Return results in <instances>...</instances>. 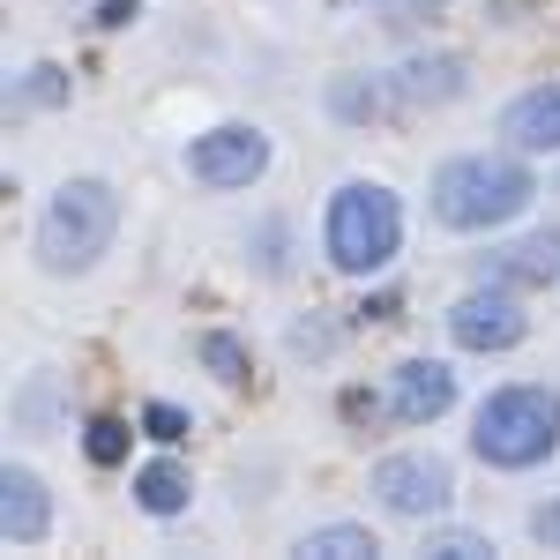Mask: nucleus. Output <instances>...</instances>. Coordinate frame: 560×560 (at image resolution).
<instances>
[{"label": "nucleus", "mask_w": 560, "mask_h": 560, "mask_svg": "<svg viewBox=\"0 0 560 560\" xmlns=\"http://www.w3.org/2000/svg\"><path fill=\"white\" fill-rule=\"evenodd\" d=\"M471 448L493 464V471H530L560 448V396L546 382H516V388H493L478 404V427Z\"/></svg>", "instance_id": "1"}, {"label": "nucleus", "mask_w": 560, "mask_h": 560, "mask_svg": "<svg viewBox=\"0 0 560 560\" xmlns=\"http://www.w3.org/2000/svg\"><path fill=\"white\" fill-rule=\"evenodd\" d=\"M530 195H538V179L516 158H448L433 173V217L448 232H493L530 210Z\"/></svg>", "instance_id": "2"}, {"label": "nucleus", "mask_w": 560, "mask_h": 560, "mask_svg": "<svg viewBox=\"0 0 560 560\" xmlns=\"http://www.w3.org/2000/svg\"><path fill=\"white\" fill-rule=\"evenodd\" d=\"M120 232V195L105 179H68L38 217V269L45 277H83Z\"/></svg>", "instance_id": "3"}, {"label": "nucleus", "mask_w": 560, "mask_h": 560, "mask_svg": "<svg viewBox=\"0 0 560 560\" xmlns=\"http://www.w3.org/2000/svg\"><path fill=\"white\" fill-rule=\"evenodd\" d=\"M322 240H329V261H337L345 277H374V269H388L396 247H404V202L388 195L382 179H351V187L329 195Z\"/></svg>", "instance_id": "4"}, {"label": "nucleus", "mask_w": 560, "mask_h": 560, "mask_svg": "<svg viewBox=\"0 0 560 560\" xmlns=\"http://www.w3.org/2000/svg\"><path fill=\"white\" fill-rule=\"evenodd\" d=\"M448 493H456V478L427 448H404V456L374 464V501H382L388 516H433V509H448Z\"/></svg>", "instance_id": "5"}, {"label": "nucleus", "mask_w": 560, "mask_h": 560, "mask_svg": "<svg viewBox=\"0 0 560 560\" xmlns=\"http://www.w3.org/2000/svg\"><path fill=\"white\" fill-rule=\"evenodd\" d=\"M261 165H269V135L240 128V120L195 135V150H187V173L202 179V187H255Z\"/></svg>", "instance_id": "6"}, {"label": "nucleus", "mask_w": 560, "mask_h": 560, "mask_svg": "<svg viewBox=\"0 0 560 560\" xmlns=\"http://www.w3.org/2000/svg\"><path fill=\"white\" fill-rule=\"evenodd\" d=\"M523 306L509 292H464V300L448 306V337L464 351H516L523 345Z\"/></svg>", "instance_id": "7"}, {"label": "nucleus", "mask_w": 560, "mask_h": 560, "mask_svg": "<svg viewBox=\"0 0 560 560\" xmlns=\"http://www.w3.org/2000/svg\"><path fill=\"white\" fill-rule=\"evenodd\" d=\"M448 404H456V374H448L441 359H404V366L388 374V411H396L404 427H433Z\"/></svg>", "instance_id": "8"}, {"label": "nucleus", "mask_w": 560, "mask_h": 560, "mask_svg": "<svg viewBox=\"0 0 560 560\" xmlns=\"http://www.w3.org/2000/svg\"><path fill=\"white\" fill-rule=\"evenodd\" d=\"M464 83H471L464 52H427V60H404V68L388 75V105H404V113L448 105V97H464Z\"/></svg>", "instance_id": "9"}, {"label": "nucleus", "mask_w": 560, "mask_h": 560, "mask_svg": "<svg viewBox=\"0 0 560 560\" xmlns=\"http://www.w3.org/2000/svg\"><path fill=\"white\" fill-rule=\"evenodd\" d=\"M45 530H52L45 478L23 471V464H8V471H0V538H8V546H38Z\"/></svg>", "instance_id": "10"}, {"label": "nucleus", "mask_w": 560, "mask_h": 560, "mask_svg": "<svg viewBox=\"0 0 560 560\" xmlns=\"http://www.w3.org/2000/svg\"><path fill=\"white\" fill-rule=\"evenodd\" d=\"M501 135H509V150H523V158H546V150H560V83L523 90L516 105L501 113Z\"/></svg>", "instance_id": "11"}, {"label": "nucleus", "mask_w": 560, "mask_h": 560, "mask_svg": "<svg viewBox=\"0 0 560 560\" xmlns=\"http://www.w3.org/2000/svg\"><path fill=\"white\" fill-rule=\"evenodd\" d=\"M553 269H560V232H530V240L493 255V277H509V284H546Z\"/></svg>", "instance_id": "12"}, {"label": "nucleus", "mask_w": 560, "mask_h": 560, "mask_svg": "<svg viewBox=\"0 0 560 560\" xmlns=\"http://www.w3.org/2000/svg\"><path fill=\"white\" fill-rule=\"evenodd\" d=\"M187 493H195V486H187V471H179L173 456H165V464H142V471H135V501H142L150 516H179V509H187Z\"/></svg>", "instance_id": "13"}, {"label": "nucleus", "mask_w": 560, "mask_h": 560, "mask_svg": "<svg viewBox=\"0 0 560 560\" xmlns=\"http://www.w3.org/2000/svg\"><path fill=\"white\" fill-rule=\"evenodd\" d=\"M306 560H374L382 546H374V530L366 523H322V530H306L300 538Z\"/></svg>", "instance_id": "14"}, {"label": "nucleus", "mask_w": 560, "mask_h": 560, "mask_svg": "<svg viewBox=\"0 0 560 560\" xmlns=\"http://www.w3.org/2000/svg\"><path fill=\"white\" fill-rule=\"evenodd\" d=\"M83 456L97 464V471H113V464L128 456V427H120V419H90V433H83Z\"/></svg>", "instance_id": "15"}, {"label": "nucleus", "mask_w": 560, "mask_h": 560, "mask_svg": "<svg viewBox=\"0 0 560 560\" xmlns=\"http://www.w3.org/2000/svg\"><path fill=\"white\" fill-rule=\"evenodd\" d=\"M202 366H210L217 382H247V351H240V337H202Z\"/></svg>", "instance_id": "16"}, {"label": "nucleus", "mask_w": 560, "mask_h": 560, "mask_svg": "<svg viewBox=\"0 0 560 560\" xmlns=\"http://www.w3.org/2000/svg\"><path fill=\"white\" fill-rule=\"evenodd\" d=\"M142 433L173 448V441H187V433H195V419H187L179 404H142Z\"/></svg>", "instance_id": "17"}, {"label": "nucleus", "mask_w": 560, "mask_h": 560, "mask_svg": "<svg viewBox=\"0 0 560 560\" xmlns=\"http://www.w3.org/2000/svg\"><path fill=\"white\" fill-rule=\"evenodd\" d=\"M427 553H441V560H486V553H493V538H478V530H427Z\"/></svg>", "instance_id": "18"}, {"label": "nucleus", "mask_w": 560, "mask_h": 560, "mask_svg": "<svg viewBox=\"0 0 560 560\" xmlns=\"http://www.w3.org/2000/svg\"><path fill=\"white\" fill-rule=\"evenodd\" d=\"M68 83H60V68H31V83H23V105H60Z\"/></svg>", "instance_id": "19"}, {"label": "nucleus", "mask_w": 560, "mask_h": 560, "mask_svg": "<svg viewBox=\"0 0 560 560\" xmlns=\"http://www.w3.org/2000/svg\"><path fill=\"white\" fill-rule=\"evenodd\" d=\"M374 8H382V23H433L441 0H374Z\"/></svg>", "instance_id": "20"}, {"label": "nucleus", "mask_w": 560, "mask_h": 560, "mask_svg": "<svg viewBox=\"0 0 560 560\" xmlns=\"http://www.w3.org/2000/svg\"><path fill=\"white\" fill-rule=\"evenodd\" d=\"M530 538H538V546H560V501H546V509L530 516Z\"/></svg>", "instance_id": "21"}, {"label": "nucleus", "mask_w": 560, "mask_h": 560, "mask_svg": "<svg viewBox=\"0 0 560 560\" xmlns=\"http://www.w3.org/2000/svg\"><path fill=\"white\" fill-rule=\"evenodd\" d=\"M135 8H142V0H105V8H97V23H105V31H120Z\"/></svg>", "instance_id": "22"}]
</instances>
